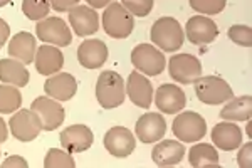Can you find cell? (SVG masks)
I'll list each match as a JSON object with an SVG mask.
<instances>
[{
    "label": "cell",
    "instance_id": "cell-1",
    "mask_svg": "<svg viewBox=\"0 0 252 168\" xmlns=\"http://www.w3.org/2000/svg\"><path fill=\"white\" fill-rule=\"evenodd\" d=\"M126 89L121 74L116 71H103L96 81V100L104 109H115L125 103Z\"/></svg>",
    "mask_w": 252,
    "mask_h": 168
},
{
    "label": "cell",
    "instance_id": "cell-2",
    "mask_svg": "<svg viewBox=\"0 0 252 168\" xmlns=\"http://www.w3.org/2000/svg\"><path fill=\"white\" fill-rule=\"evenodd\" d=\"M150 39L165 52H175L184 46L185 34L180 22L173 17H160L152 26Z\"/></svg>",
    "mask_w": 252,
    "mask_h": 168
},
{
    "label": "cell",
    "instance_id": "cell-3",
    "mask_svg": "<svg viewBox=\"0 0 252 168\" xmlns=\"http://www.w3.org/2000/svg\"><path fill=\"white\" fill-rule=\"evenodd\" d=\"M103 29L109 37L126 39L135 29V17L120 2H111L108 7H104Z\"/></svg>",
    "mask_w": 252,
    "mask_h": 168
},
{
    "label": "cell",
    "instance_id": "cell-4",
    "mask_svg": "<svg viewBox=\"0 0 252 168\" xmlns=\"http://www.w3.org/2000/svg\"><path fill=\"white\" fill-rule=\"evenodd\" d=\"M195 94L204 104H223L234 96L232 88L219 76H200L193 83Z\"/></svg>",
    "mask_w": 252,
    "mask_h": 168
},
{
    "label": "cell",
    "instance_id": "cell-5",
    "mask_svg": "<svg viewBox=\"0 0 252 168\" xmlns=\"http://www.w3.org/2000/svg\"><path fill=\"white\" fill-rule=\"evenodd\" d=\"M131 63L136 71L146 76H158L165 71V54L152 44H138L131 51Z\"/></svg>",
    "mask_w": 252,
    "mask_h": 168
},
{
    "label": "cell",
    "instance_id": "cell-6",
    "mask_svg": "<svg viewBox=\"0 0 252 168\" xmlns=\"http://www.w3.org/2000/svg\"><path fill=\"white\" fill-rule=\"evenodd\" d=\"M172 130L175 138L180 141L193 143L202 140L207 134V121L202 114L195 111H184L175 118Z\"/></svg>",
    "mask_w": 252,
    "mask_h": 168
},
{
    "label": "cell",
    "instance_id": "cell-7",
    "mask_svg": "<svg viewBox=\"0 0 252 168\" xmlns=\"http://www.w3.org/2000/svg\"><path fill=\"white\" fill-rule=\"evenodd\" d=\"M31 109L37 114L40 121V128L44 131H54L64 123L66 111L58 100H52L49 96H39L32 101Z\"/></svg>",
    "mask_w": 252,
    "mask_h": 168
},
{
    "label": "cell",
    "instance_id": "cell-8",
    "mask_svg": "<svg viewBox=\"0 0 252 168\" xmlns=\"http://www.w3.org/2000/svg\"><path fill=\"white\" fill-rule=\"evenodd\" d=\"M35 35L46 44L56 47H67L72 42V34L67 24L61 17H46L35 26Z\"/></svg>",
    "mask_w": 252,
    "mask_h": 168
},
{
    "label": "cell",
    "instance_id": "cell-9",
    "mask_svg": "<svg viewBox=\"0 0 252 168\" xmlns=\"http://www.w3.org/2000/svg\"><path fill=\"white\" fill-rule=\"evenodd\" d=\"M168 72L180 84H193L202 76V63L192 54H175L168 61Z\"/></svg>",
    "mask_w": 252,
    "mask_h": 168
},
{
    "label": "cell",
    "instance_id": "cell-10",
    "mask_svg": "<svg viewBox=\"0 0 252 168\" xmlns=\"http://www.w3.org/2000/svg\"><path fill=\"white\" fill-rule=\"evenodd\" d=\"M104 148L108 150L109 155L116 158H126L135 151L136 140L135 134L125 126H113L104 134Z\"/></svg>",
    "mask_w": 252,
    "mask_h": 168
},
{
    "label": "cell",
    "instance_id": "cell-11",
    "mask_svg": "<svg viewBox=\"0 0 252 168\" xmlns=\"http://www.w3.org/2000/svg\"><path fill=\"white\" fill-rule=\"evenodd\" d=\"M9 128L19 141H32L40 133V121L32 109H17V113L9 120Z\"/></svg>",
    "mask_w": 252,
    "mask_h": 168
},
{
    "label": "cell",
    "instance_id": "cell-12",
    "mask_svg": "<svg viewBox=\"0 0 252 168\" xmlns=\"http://www.w3.org/2000/svg\"><path fill=\"white\" fill-rule=\"evenodd\" d=\"M185 34L195 46H207L219 37V27L210 17L205 15H193L187 20Z\"/></svg>",
    "mask_w": 252,
    "mask_h": 168
},
{
    "label": "cell",
    "instance_id": "cell-13",
    "mask_svg": "<svg viewBox=\"0 0 252 168\" xmlns=\"http://www.w3.org/2000/svg\"><path fill=\"white\" fill-rule=\"evenodd\" d=\"M135 133L143 143L160 141L166 133V121L161 113H145L138 118Z\"/></svg>",
    "mask_w": 252,
    "mask_h": 168
},
{
    "label": "cell",
    "instance_id": "cell-14",
    "mask_svg": "<svg viewBox=\"0 0 252 168\" xmlns=\"http://www.w3.org/2000/svg\"><path fill=\"white\" fill-rule=\"evenodd\" d=\"M94 141V134L86 125H72L63 130L61 133V145L69 153H83L89 150Z\"/></svg>",
    "mask_w": 252,
    "mask_h": 168
},
{
    "label": "cell",
    "instance_id": "cell-15",
    "mask_svg": "<svg viewBox=\"0 0 252 168\" xmlns=\"http://www.w3.org/2000/svg\"><path fill=\"white\" fill-rule=\"evenodd\" d=\"M69 24L79 37H88L99 29V15L89 5H76L69 10Z\"/></svg>",
    "mask_w": 252,
    "mask_h": 168
},
{
    "label": "cell",
    "instance_id": "cell-16",
    "mask_svg": "<svg viewBox=\"0 0 252 168\" xmlns=\"http://www.w3.org/2000/svg\"><path fill=\"white\" fill-rule=\"evenodd\" d=\"M155 104L161 113L177 114L187 106V96L178 86L161 84L155 93Z\"/></svg>",
    "mask_w": 252,
    "mask_h": 168
},
{
    "label": "cell",
    "instance_id": "cell-17",
    "mask_svg": "<svg viewBox=\"0 0 252 168\" xmlns=\"http://www.w3.org/2000/svg\"><path fill=\"white\" fill-rule=\"evenodd\" d=\"M126 94L135 106L148 109L153 101V86L148 81V77L133 71L126 81Z\"/></svg>",
    "mask_w": 252,
    "mask_h": 168
},
{
    "label": "cell",
    "instance_id": "cell-18",
    "mask_svg": "<svg viewBox=\"0 0 252 168\" xmlns=\"http://www.w3.org/2000/svg\"><path fill=\"white\" fill-rule=\"evenodd\" d=\"M108 46L99 39L83 40L78 47V61L86 69H97L108 61Z\"/></svg>",
    "mask_w": 252,
    "mask_h": 168
},
{
    "label": "cell",
    "instance_id": "cell-19",
    "mask_svg": "<svg viewBox=\"0 0 252 168\" xmlns=\"http://www.w3.org/2000/svg\"><path fill=\"white\" fill-rule=\"evenodd\" d=\"M244 133L241 126H237L232 121L217 123L212 130V141L215 148H220L223 151H234L242 145Z\"/></svg>",
    "mask_w": 252,
    "mask_h": 168
},
{
    "label": "cell",
    "instance_id": "cell-20",
    "mask_svg": "<svg viewBox=\"0 0 252 168\" xmlns=\"http://www.w3.org/2000/svg\"><path fill=\"white\" fill-rule=\"evenodd\" d=\"M44 91L52 100L69 101L78 91V81L69 72H56L44 83Z\"/></svg>",
    "mask_w": 252,
    "mask_h": 168
},
{
    "label": "cell",
    "instance_id": "cell-21",
    "mask_svg": "<svg viewBox=\"0 0 252 168\" xmlns=\"http://www.w3.org/2000/svg\"><path fill=\"white\" fill-rule=\"evenodd\" d=\"M35 69L42 76H52L59 72L64 66V54L56 46L44 44L35 51Z\"/></svg>",
    "mask_w": 252,
    "mask_h": 168
},
{
    "label": "cell",
    "instance_id": "cell-22",
    "mask_svg": "<svg viewBox=\"0 0 252 168\" xmlns=\"http://www.w3.org/2000/svg\"><path fill=\"white\" fill-rule=\"evenodd\" d=\"M185 146L175 140H163L152 150V160L157 167H175L184 160Z\"/></svg>",
    "mask_w": 252,
    "mask_h": 168
},
{
    "label": "cell",
    "instance_id": "cell-23",
    "mask_svg": "<svg viewBox=\"0 0 252 168\" xmlns=\"http://www.w3.org/2000/svg\"><path fill=\"white\" fill-rule=\"evenodd\" d=\"M29 69L26 64L14 57L0 59V81L3 84H12L15 88H26L29 84Z\"/></svg>",
    "mask_w": 252,
    "mask_h": 168
},
{
    "label": "cell",
    "instance_id": "cell-24",
    "mask_svg": "<svg viewBox=\"0 0 252 168\" xmlns=\"http://www.w3.org/2000/svg\"><path fill=\"white\" fill-rule=\"evenodd\" d=\"M37 42L31 32H19L9 42V56L24 64H31L35 57Z\"/></svg>",
    "mask_w": 252,
    "mask_h": 168
},
{
    "label": "cell",
    "instance_id": "cell-25",
    "mask_svg": "<svg viewBox=\"0 0 252 168\" xmlns=\"http://www.w3.org/2000/svg\"><path fill=\"white\" fill-rule=\"evenodd\" d=\"M252 116V98L249 94L239 98H230L220 109L223 121H249Z\"/></svg>",
    "mask_w": 252,
    "mask_h": 168
},
{
    "label": "cell",
    "instance_id": "cell-26",
    "mask_svg": "<svg viewBox=\"0 0 252 168\" xmlns=\"http://www.w3.org/2000/svg\"><path fill=\"white\" fill-rule=\"evenodd\" d=\"M189 163L193 168L219 167V153L209 143H198L189 151Z\"/></svg>",
    "mask_w": 252,
    "mask_h": 168
},
{
    "label": "cell",
    "instance_id": "cell-27",
    "mask_svg": "<svg viewBox=\"0 0 252 168\" xmlns=\"http://www.w3.org/2000/svg\"><path fill=\"white\" fill-rule=\"evenodd\" d=\"M22 106V94L15 86L0 84V114H12Z\"/></svg>",
    "mask_w": 252,
    "mask_h": 168
},
{
    "label": "cell",
    "instance_id": "cell-28",
    "mask_svg": "<svg viewBox=\"0 0 252 168\" xmlns=\"http://www.w3.org/2000/svg\"><path fill=\"white\" fill-rule=\"evenodd\" d=\"M22 12L27 19L39 22V20L46 19L51 12V0H24Z\"/></svg>",
    "mask_w": 252,
    "mask_h": 168
},
{
    "label": "cell",
    "instance_id": "cell-29",
    "mask_svg": "<svg viewBox=\"0 0 252 168\" xmlns=\"http://www.w3.org/2000/svg\"><path fill=\"white\" fill-rule=\"evenodd\" d=\"M44 167L46 168H74L76 162L71 153L66 150L51 148L44 157Z\"/></svg>",
    "mask_w": 252,
    "mask_h": 168
},
{
    "label": "cell",
    "instance_id": "cell-30",
    "mask_svg": "<svg viewBox=\"0 0 252 168\" xmlns=\"http://www.w3.org/2000/svg\"><path fill=\"white\" fill-rule=\"evenodd\" d=\"M190 7L197 12V14L205 15H217L225 9L227 0H189Z\"/></svg>",
    "mask_w": 252,
    "mask_h": 168
},
{
    "label": "cell",
    "instance_id": "cell-31",
    "mask_svg": "<svg viewBox=\"0 0 252 168\" xmlns=\"http://www.w3.org/2000/svg\"><path fill=\"white\" fill-rule=\"evenodd\" d=\"M153 3L155 0H121V5L133 17H146L153 10Z\"/></svg>",
    "mask_w": 252,
    "mask_h": 168
},
{
    "label": "cell",
    "instance_id": "cell-32",
    "mask_svg": "<svg viewBox=\"0 0 252 168\" xmlns=\"http://www.w3.org/2000/svg\"><path fill=\"white\" fill-rule=\"evenodd\" d=\"M229 39L234 40L237 46L242 47H251L252 46V31L249 26H232L229 27Z\"/></svg>",
    "mask_w": 252,
    "mask_h": 168
},
{
    "label": "cell",
    "instance_id": "cell-33",
    "mask_svg": "<svg viewBox=\"0 0 252 168\" xmlns=\"http://www.w3.org/2000/svg\"><path fill=\"white\" fill-rule=\"evenodd\" d=\"M237 165L241 168H251L252 167V143H246V145L239 146L237 153Z\"/></svg>",
    "mask_w": 252,
    "mask_h": 168
},
{
    "label": "cell",
    "instance_id": "cell-34",
    "mask_svg": "<svg viewBox=\"0 0 252 168\" xmlns=\"http://www.w3.org/2000/svg\"><path fill=\"white\" fill-rule=\"evenodd\" d=\"M76 5H79V0H51V7L56 12H67Z\"/></svg>",
    "mask_w": 252,
    "mask_h": 168
},
{
    "label": "cell",
    "instance_id": "cell-35",
    "mask_svg": "<svg viewBox=\"0 0 252 168\" xmlns=\"http://www.w3.org/2000/svg\"><path fill=\"white\" fill-rule=\"evenodd\" d=\"M12 167L27 168V167H29V163H27L22 157H17V155H14V157H9V158L5 160V162L2 163V168H12Z\"/></svg>",
    "mask_w": 252,
    "mask_h": 168
},
{
    "label": "cell",
    "instance_id": "cell-36",
    "mask_svg": "<svg viewBox=\"0 0 252 168\" xmlns=\"http://www.w3.org/2000/svg\"><path fill=\"white\" fill-rule=\"evenodd\" d=\"M10 37V27L9 24L5 22L3 19H0V49L3 47V44L9 40Z\"/></svg>",
    "mask_w": 252,
    "mask_h": 168
},
{
    "label": "cell",
    "instance_id": "cell-37",
    "mask_svg": "<svg viewBox=\"0 0 252 168\" xmlns=\"http://www.w3.org/2000/svg\"><path fill=\"white\" fill-rule=\"evenodd\" d=\"M113 0H86V3L91 9H104V7H108L109 3H111Z\"/></svg>",
    "mask_w": 252,
    "mask_h": 168
},
{
    "label": "cell",
    "instance_id": "cell-38",
    "mask_svg": "<svg viewBox=\"0 0 252 168\" xmlns=\"http://www.w3.org/2000/svg\"><path fill=\"white\" fill-rule=\"evenodd\" d=\"M7 138H9V130H7V123L0 118V145H2L3 141H7Z\"/></svg>",
    "mask_w": 252,
    "mask_h": 168
},
{
    "label": "cell",
    "instance_id": "cell-39",
    "mask_svg": "<svg viewBox=\"0 0 252 168\" xmlns=\"http://www.w3.org/2000/svg\"><path fill=\"white\" fill-rule=\"evenodd\" d=\"M10 2H12V0H0V9H2V7H5V5H9Z\"/></svg>",
    "mask_w": 252,
    "mask_h": 168
},
{
    "label": "cell",
    "instance_id": "cell-40",
    "mask_svg": "<svg viewBox=\"0 0 252 168\" xmlns=\"http://www.w3.org/2000/svg\"><path fill=\"white\" fill-rule=\"evenodd\" d=\"M247 134H249V136H252V134H251V123L247 125Z\"/></svg>",
    "mask_w": 252,
    "mask_h": 168
}]
</instances>
